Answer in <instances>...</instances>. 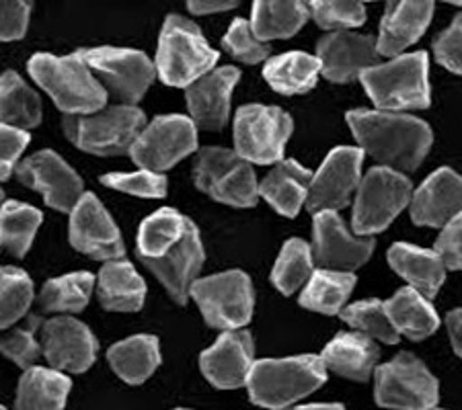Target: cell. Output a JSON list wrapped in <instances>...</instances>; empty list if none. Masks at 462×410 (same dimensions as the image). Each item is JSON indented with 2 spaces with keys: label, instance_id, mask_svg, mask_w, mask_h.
Wrapping results in <instances>:
<instances>
[{
  "label": "cell",
  "instance_id": "8",
  "mask_svg": "<svg viewBox=\"0 0 462 410\" xmlns=\"http://www.w3.org/2000/svg\"><path fill=\"white\" fill-rule=\"evenodd\" d=\"M413 185L405 175L386 167L370 169L357 187L354 204V232L378 234L411 204Z\"/></svg>",
  "mask_w": 462,
  "mask_h": 410
},
{
  "label": "cell",
  "instance_id": "31",
  "mask_svg": "<svg viewBox=\"0 0 462 410\" xmlns=\"http://www.w3.org/2000/svg\"><path fill=\"white\" fill-rule=\"evenodd\" d=\"M393 326L399 334L411 341H423L434 334L439 326V318L428 297H423L413 287H403L384 302Z\"/></svg>",
  "mask_w": 462,
  "mask_h": 410
},
{
  "label": "cell",
  "instance_id": "9",
  "mask_svg": "<svg viewBox=\"0 0 462 410\" xmlns=\"http://www.w3.org/2000/svg\"><path fill=\"white\" fill-rule=\"evenodd\" d=\"M189 297L202 310L206 323L225 333L249 324L255 304L249 275L238 269L198 279Z\"/></svg>",
  "mask_w": 462,
  "mask_h": 410
},
{
  "label": "cell",
  "instance_id": "42",
  "mask_svg": "<svg viewBox=\"0 0 462 410\" xmlns=\"http://www.w3.org/2000/svg\"><path fill=\"white\" fill-rule=\"evenodd\" d=\"M42 326L40 316H29L27 323L19 328H13L0 337V353L9 357L13 363H17L21 369H32L37 357L42 353V342H37L35 334L37 328Z\"/></svg>",
  "mask_w": 462,
  "mask_h": 410
},
{
  "label": "cell",
  "instance_id": "14",
  "mask_svg": "<svg viewBox=\"0 0 462 410\" xmlns=\"http://www.w3.org/2000/svg\"><path fill=\"white\" fill-rule=\"evenodd\" d=\"M362 148L339 146L327 154L325 162L312 177L307 207L310 214L337 212L346 207L362 181Z\"/></svg>",
  "mask_w": 462,
  "mask_h": 410
},
{
  "label": "cell",
  "instance_id": "55",
  "mask_svg": "<svg viewBox=\"0 0 462 410\" xmlns=\"http://www.w3.org/2000/svg\"><path fill=\"white\" fill-rule=\"evenodd\" d=\"M0 410H6V408H5V406H0Z\"/></svg>",
  "mask_w": 462,
  "mask_h": 410
},
{
  "label": "cell",
  "instance_id": "47",
  "mask_svg": "<svg viewBox=\"0 0 462 410\" xmlns=\"http://www.w3.org/2000/svg\"><path fill=\"white\" fill-rule=\"evenodd\" d=\"M434 54L444 68L462 74V13L454 17L452 25L434 40Z\"/></svg>",
  "mask_w": 462,
  "mask_h": 410
},
{
  "label": "cell",
  "instance_id": "53",
  "mask_svg": "<svg viewBox=\"0 0 462 410\" xmlns=\"http://www.w3.org/2000/svg\"><path fill=\"white\" fill-rule=\"evenodd\" d=\"M0 205H3V189H0Z\"/></svg>",
  "mask_w": 462,
  "mask_h": 410
},
{
  "label": "cell",
  "instance_id": "39",
  "mask_svg": "<svg viewBox=\"0 0 462 410\" xmlns=\"http://www.w3.org/2000/svg\"><path fill=\"white\" fill-rule=\"evenodd\" d=\"M312 251L300 238H290L275 260L272 281L284 296H292L312 275Z\"/></svg>",
  "mask_w": 462,
  "mask_h": 410
},
{
  "label": "cell",
  "instance_id": "22",
  "mask_svg": "<svg viewBox=\"0 0 462 410\" xmlns=\"http://www.w3.org/2000/svg\"><path fill=\"white\" fill-rule=\"evenodd\" d=\"M241 72L233 66H225L185 88L191 122L202 130H222L228 123L230 96L236 87Z\"/></svg>",
  "mask_w": 462,
  "mask_h": 410
},
{
  "label": "cell",
  "instance_id": "20",
  "mask_svg": "<svg viewBox=\"0 0 462 410\" xmlns=\"http://www.w3.org/2000/svg\"><path fill=\"white\" fill-rule=\"evenodd\" d=\"M253 337L247 331H226L210 349L199 355V368L212 386L220 390H235L247 386L253 369Z\"/></svg>",
  "mask_w": 462,
  "mask_h": 410
},
{
  "label": "cell",
  "instance_id": "28",
  "mask_svg": "<svg viewBox=\"0 0 462 410\" xmlns=\"http://www.w3.org/2000/svg\"><path fill=\"white\" fill-rule=\"evenodd\" d=\"M99 302L111 312H138L146 300V283L128 260H109L97 279Z\"/></svg>",
  "mask_w": 462,
  "mask_h": 410
},
{
  "label": "cell",
  "instance_id": "35",
  "mask_svg": "<svg viewBox=\"0 0 462 410\" xmlns=\"http://www.w3.org/2000/svg\"><path fill=\"white\" fill-rule=\"evenodd\" d=\"M356 286L354 273H341L329 269L312 271L307 287L300 294V305L319 314H341L347 297L352 296Z\"/></svg>",
  "mask_w": 462,
  "mask_h": 410
},
{
  "label": "cell",
  "instance_id": "17",
  "mask_svg": "<svg viewBox=\"0 0 462 410\" xmlns=\"http://www.w3.org/2000/svg\"><path fill=\"white\" fill-rule=\"evenodd\" d=\"M42 353L51 369L83 374L95 363L97 339L77 318H51L42 326Z\"/></svg>",
  "mask_w": 462,
  "mask_h": 410
},
{
  "label": "cell",
  "instance_id": "41",
  "mask_svg": "<svg viewBox=\"0 0 462 410\" xmlns=\"http://www.w3.org/2000/svg\"><path fill=\"white\" fill-rule=\"evenodd\" d=\"M341 320H346L349 326H354L357 333L368 339H378L386 342V345L399 342L397 328L393 326L386 305L380 300H364L347 305L341 312Z\"/></svg>",
  "mask_w": 462,
  "mask_h": 410
},
{
  "label": "cell",
  "instance_id": "21",
  "mask_svg": "<svg viewBox=\"0 0 462 410\" xmlns=\"http://www.w3.org/2000/svg\"><path fill=\"white\" fill-rule=\"evenodd\" d=\"M206 260L202 236L196 223L189 220L188 232L181 238L173 251L167 252L161 259H144L143 263L151 269L156 279L162 283L169 296L177 304H185L189 297L193 283L198 281V275L202 271Z\"/></svg>",
  "mask_w": 462,
  "mask_h": 410
},
{
  "label": "cell",
  "instance_id": "2",
  "mask_svg": "<svg viewBox=\"0 0 462 410\" xmlns=\"http://www.w3.org/2000/svg\"><path fill=\"white\" fill-rule=\"evenodd\" d=\"M32 78L46 91L66 115H91L106 109L107 91L91 68L72 56L35 54L27 64Z\"/></svg>",
  "mask_w": 462,
  "mask_h": 410
},
{
  "label": "cell",
  "instance_id": "37",
  "mask_svg": "<svg viewBox=\"0 0 462 410\" xmlns=\"http://www.w3.org/2000/svg\"><path fill=\"white\" fill-rule=\"evenodd\" d=\"M43 215L33 205L5 201L0 205V246L14 257H25L42 226Z\"/></svg>",
  "mask_w": 462,
  "mask_h": 410
},
{
  "label": "cell",
  "instance_id": "34",
  "mask_svg": "<svg viewBox=\"0 0 462 410\" xmlns=\"http://www.w3.org/2000/svg\"><path fill=\"white\" fill-rule=\"evenodd\" d=\"M310 17V6L304 3H273L257 0L253 5L251 27L261 41L286 40L302 29Z\"/></svg>",
  "mask_w": 462,
  "mask_h": 410
},
{
  "label": "cell",
  "instance_id": "18",
  "mask_svg": "<svg viewBox=\"0 0 462 410\" xmlns=\"http://www.w3.org/2000/svg\"><path fill=\"white\" fill-rule=\"evenodd\" d=\"M312 232H315L312 259L320 269L349 273L366 263L374 251L372 238H354L347 232L337 212L317 214Z\"/></svg>",
  "mask_w": 462,
  "mask_h": 410
},
{
  "label": "cell",
  "instance_id": "32",
  "mask_svg": "<svg viewBox=\"0 0 462 410\" xmlns=\"http://www.w3.org/2000/svg\"><path fill=\"white\" fill-rule=\"evenodd\" d=\"M320 74L319 58L304 51H288V54L267 59L263 78L275 93L280 95H304L315 88Z\"/></svg>",
  "mask_w": 462,
  "mask_h": 410
},
{
  "label": "cell",
  "instance_id": "46",
  "mask_svg": "<svg viewBox=\"0 0 462 410\" xmlns=\"http://www.w3.org/2000/svg\"><path fill=\"white\" fill-rule=\"evenodd\" d=\"M29 132L0 123V181H6L19 167L21 154L29 146Z\"/></svg>",
  "mask_w": 462,
  "mask_h": 410
},
{
  "label": "cell",
  "instance_id": "26",
  "mask_svg": "<svg viewBox=\"0 0 462 410\" xmlns=\"http://www.w3.org/2000/svg\"><path fill=\"white\" fill-rule=\"evenodd\" d=\"M389 263L397 275L409 281V286L428 300L436 297L446 279V267L442 259L436 255V251L397 242L389 251Z\"/></svg>",
  "mask_w": 462,
  "mask_h": 410
},
{
  "label": "cell",
  "instance_id": "24",
  "mask_svg": "<svg viewBox=\"0 0 462 410\" xmlns=\"http://www.w3.org/2000/svg\"><path fill=\"white\" fill-rule=\"evenodd\" d=\"M431 17H434V3L399 0V3L386 5L376 41L378 54L399 56L426 33Z\"/></svg>",
  "mask_w": 462,
  "mask_h": 410
},
{
  "label": "cell",
  "instance_id": "3",
  "mask_svg": "<svg viewBox=\"0 0 462 410\" xmlns=\"http://www.w3.org/2000/svg\"><path fill=\"white\" fill-rule=\"evenodd\" d=\"M327 379L320 357L300 355L286 360H261L253 363L247 379L249 396L257 406L282 410L310 396Z\"/></svg>",
  "mask_w": 462,
  "mask_h": 410
},
{
  "label": "cell",
  "instance_id": "25",
  "mask_svg": "<svg viewBox=\"0 0 462 410\" xmlns=\"http://www.w3.org/2000/svg\"><path fill=\"white\" fill-rule=\"evenodd\" d=\"M312 183V173L296 160H282L259 183V197H263L275 212L296 218L300 207L307 204Z\"/></svg>",
  "mask_w": 462,
  "mask_h": 410
},
{
  "label": "cell",
  "instance_id": "44",
  "mask_svg": "<svg viewBox=\"0 0 462 410\" xmlns=\"http://www.w3.org/2000/svg\"><path fill=\"white\" fill-rule=\"evenodd\" d=\"M312 19L319 27L331 29V32H347L349 27H360L366 21V9L362 3H327L315 0L310 3Z\"/></svg>",
  "mask_w": 462,
  "mask_h": 410
},
{
  "label": "cell",
  "instance_id": "33",
  "mask_svg": "<svg viewBox=\"0 0 462 410\" xmlns=\"http://www.w3.org/2000/svg\"><path fill=\"white\" fill-rule=\"evenodd\" d=\"M0 122L25 132L42 123L40 95L13 70L0 77Z\"/></svg>",
  "mask_w": 462,
  "mask_h": 410
},
{
  "label": "cell",
  "instance_id": "11",
  "mask_svg": "<svg viewBox=\"0 0 462 410\" xmlns=\"http://www.w3.org/2000/svg\"><path fill=\"white\" fill-rule=\"evenodd\" d=\"M77 54L95 72L107 95L132 107L143 99L156 77V66L138 50L88 48Z\"/></svg>",
  "mask_w": 462,
  "mask_h": 410
},
{
  "label": "cell",
  "instance_id": "50",
  "mask_svg": "<svg viewBox=\"0 0 462 410\" xmlns=\"http://www.w3.org/2000/svg\"><path fill=\"white\" fill-rule=\"evenodd\" d=\"M446 326H448V334L454 347V353H457L462 360V308L452 310L448 316H446Z\"/></svg>",
  "mask_w": 462,
  "mask_h": 410
},
{
  "label": "cell",
  "instance_id": "12",
  "mask_svg": "<svg viewBox=\"0 0 462 410\" xmlns=\"http://www.w3.org/2000/svg\"><path fill=\"white\" fill-rule=\"evenodd\" d=\"M374 382V398L380 406L430 410L438 405V379L411 353H401L376 368Z\"/></svg>",
  "mask_w": 462,
  "mask_h": 410
},
{
  "label": "cell",
  "instance_id": "13",
  "mask_svg": "<svg viewBox=\"0 0 462 410\" xmlns=\"http://www.w3.org/2000/svg\"><path fill=\"white\" fill-rule=\"evenodd\" d=\"M198 150V128L191 117H154L130 148L132 160L143 170L162 173Z\"/></svg>",
  "mask_w": 462,
  "mask_h": 410
},
{
  "label": "cell",
  "instance_id": "6",
  "mask_svg": "<svg viewBox=\"0 0 462 410\" xmlns=\"http://www.w3.org/2000/svg\"><path fill=\"white\" fill-rule=\"evenodd\" d=\"M146 115L138 107L114 105L91 115H66L64 133L74 146L95 156H117L130 152L140 132L146 128Z\"/></svg>",
  "mask_w": 462,
  "mask_h": 410
},
{
  "label": "cell",
  "instance_id": "19",
  "mask_svg": "<svg viewBox=\"0 0 462 410\" xmlns=\"http://www.w3.org/2000/svg\"><path fill=\"white\" fill-rule=\"evenodd\" d=\"M376 40L352 32H333L317 46L320 74L331 82H352L360 74L378 66Z\"/></svg>",
  "mask_w": 462,
  "mask_h": 410
},
{
  "label": "cell",
  "instance_id": "40",
  "mask_svg": "<svg viewBox=\"0 0 462 410\" xmlns=\"http://www.w3.org/2000/svg\"><path fill=\"white\" fill-rule=\"evenodd\" d=\"M33 304V283L17 267H0V328H9L27 314Z\"/></svg>",
  "mask_w": 462,
  "mask_h": 410
},
{
  "label": "cell",
  "instance_id": "27",
  "mask_svg": "<svg viewBox=\"0 0 462 410\" xmlns=\"http://www.w3.org/2000/svg\"><path fill=\"white\" fill-rule=\"evenodd\" d=\"M380 351L376 342L360 333H339L323 349L325 368L354 382H366L374 371Z\"/></svg>",
  "mask_w": 462,
  "mask_h": 410
},
{
  "label": "cell",
  "instance_id": "16",
  "mask_svg": "<svg viewBox=\"0 0 462 410\" xmlns=\"http://www.w3.org/2000/svg\"><path fill=\"white\" fill-rule=\"evenodd\" d=\"M70 242L95 260H119L125 255L124 238L116 222L93 193H85L70 212Z\"/></svg>",
  "mask_w": 462,
  "mask_h": 410
},
{
  "label": "cell",
  "instance_id": "1",
  "mask_svg": "<svg viewBox=\"0 0 462 410\" xmlns=\"http://www.w3.org/2000/svg\"><path fill=\"white\" fill-rule=\"evenodd\" d=\"M346 119L362 150L386 169L415 170L431 148L430 125L413 115L356 109Z\"/></svg>",
  "mask_w": 462,
  "mask_h": 410
},
{
  "label": "cell",
  "instance_id": "23",
  "mask_svg": "<svg viewBox=\"0 0 462 410\" xmlns=\"http://www.w3.org/2000/svg\"><path fill=\"white\" fill-rule=\"evenodd\" d=\"M462 214V177L452 169H438L411 199V220L417 226L439 228Z\"/></svg>",
  "mask_w": 462,
  "mask_h": 410
},
{
  "label": "cell",
  "instance_id": "38",
  "mask_svg": "<svg viewBox=\"0 0 462 410\" xmlns=\"http://www.w3.org/2000/svg\"><path fill=\"white\" fill-rule=\"evenodd\" d=\"M95 278L87 271L62 275V278L46 281L40 294L43 312H83L93 294Z\"/></svg>",
  "mask_w": 462,
  "mask_h": 410
},
{
  "label": "cell",
  "instance_id": "15",
  "mask_svg": "<svg viewBox=\"0 0 462 410\" xmlns=\"http://www.w3.org/2000/svg\"><path fill=\"white\" fill-rule=\"evenodd\" d=\"M14 173L25 187L40 191L46 204L58 212L70 214L85 196L83 178L54 150L35 152L19 162Z\"/></svg>",
  "mask_w": 462,
  "mask_h": 410
},
{
  "label": "cell",
  "instance_id": "4",
  "mask_svg": "<svg viewBox=\"0 0 462 410\" xmlns=\"http://www.w3.org/2000/svg\"><path fill=\"white\" fill-rule=\"evenodd\" d=\"M218 51L210 48L193 21L181 14H169L159 37L156 74L169 87L188 88L214 72Z\"/></svg>",
  "mask_w": 462,
  "mask_h": 410
},
{
  "label": "cell",
  "instance_id": "43",
  "mask_svg": "<svg viewBox=\"0 0 462 410\" xmlns=\"http://www.w3.org/2000/svg\"><path fill=\"white\" fill-rule=\"evenodd\" d=\"M101 183L109 189L146 199L165 197L169 189V181L165 175L151 173V170L143 169H140L138 173H107L101 177Z\"/></svg>",
  "mask_w": 462,
  "mask_h": 410
},
{
  "label": "cell",
  "instance_id": "30",
  "mask_svg": "<svg viewBox=\"0 0 462 410\" xmlns=\"http://www.w3.org/2000/svg\"><path fill=\"white\" fill-rule=\"evenodd\" d=\"M70 378L62 371L33 368L23 371L17 386V410H62L70 394Z\"/></svg>",
  "mask_w": 462,
  "mask_h": 410
},
{
  "label": "cell",
  "instance_id": "48",
  "mask_svg": "<svg viewBox=\"0 0 462 410\" xmlns=\"http://www.w3.org/2000/svg\"><path fill=\"white\" fill-rule=\"evenodd\" d=\"M32 5L23 0L0 3V41L21 40L27 33Z\"/></svg>",
  "mask_w": 462,
  "mask_h": 410
},
{
  "label": "cell",
  "instance_id": "56",
  "mask_svg": "<svg viewBox=\"0 0 462 410\" xmlns=\"http://www.w3.org/2000/svg\"><path fill=\"white\" fill-rule=\"evenodd\" d=\"M177 410H185V408H177Z\"/></svg>",
  "mask_w": 462,
  "mask_h": 410
},
{
  "label": "cell",
  "instance_id": "36",
  "mask_svg": "<svg viewBox=\"0 0 462 410\" xmlns=\"http://www.w3.org/2000/svg\"><path fill=\"white\" fill-rule=\"evenodd\" d=\"M188 223L189 218L171 207H162L148 215L138 230V257L143 260L165 257L181 242V238L188 232Z\"/></svg>",
  "mask_w": 462,
  "mask_h": 410
},
{
  "label": "cell",
  "instance_id": "10",
  "mask_svg": "<svg viewBox=\"0 0 462 410\" xmlns=\"http://www.w3.org/2000/svg\"><path fill=\"white\" fill-rule=\"evenodd\" d=\"M292 132V117L284 109L245 105L235 115V152L255 164L282 162Z\"/></svg>",
  "mask_w": 462,
  "mask_h": 410
},
{
  "label": "cell",
  "instance_id": "5",
  "mask_svg": "<svg viewBox=\"0 0 462 410\" xmlns=\"http://www.w3.org/2000/svg\"><path fill=\"white\" fill-rule=\"evenodd\" d=\"M360 80L378 111L426 109L430 107L428 54L397 56L391 62L378 64L360 74Z\"/></svg>",
  "mask_w": 462,
  "mask_h": 410
},
{
  "label": "cell",
  "instance_id": "45",
  "mask_svg": "<svg viewBox=\"0 0 462 410\" xmlns=\"http://www.w3.org/2000/svg\"><path fill=\"white\" fill-rule=\"evenodd\" d=\"M222 46H225L230 56L241 59L245 64H259L270 56V46L257 40L251 23L245 19L233 21L226 35L222 37Z\"/></svg>",
  "mask_w": 462,
  "mask_h": 410
},
{
  "label": "cell",
  "instance_id": "49",
  "mask_svg": "<svg viewBox=\"0 0 462 410\" xmlns=\"http://www.w3.org/2000/svg\"><path fill=\"white\" fill-rule=\"evenodd\" d=\"M434 251L442 259L446 269H462V214L446 223Z\"/></svg>",
  "mask_w": 462,
  "mask_h": 410
},
{
  "label": "cell",
  "instance_id": "54",
  "mask_svg": "<svg viewBox=\"0 0 462 410\" xmlns=\"http://www.w3.org/2000/svg\"><path fill=\"white\" fill-rule=\"evenodd\" d=\"M430 410H442V408H430Z\"/></svg>",
  "mask_w": 462,
  "mask_h": 410
},
{
  "label": "cell",
  "instance_id": "7",
  "mask_svg": "<svg viewBox=\"0 0 462 410\" xmlns=\"http://www.w3.org/2000/svg\"><path fill=\"white\" fill-rule=\"evenodd\" d=\"M193 181L206 196L233 207H255L259 185L251 162L226 148L208 146L198 152Z\"/></svg>",
  "mask_w": 462,
  "mask_h": 410
},
{
  "label": "cell",
  "instance_id": "29",
  "mask_svg": "<svg viewBox=\"0 0 462 410\" xmlns=\"http://www.w3.org/2000/svg\"><path fill=\"white\" fill-rule=\"evenodd\" d=\"M109 365L130 386L144 384L161 365L159 339L152 334H136L109 347Z\"/></svg>",
  "mask_w": 462,
  "mask_h": 410
},
{
  "label": "cell",
  "instance_id": "52",
  "mask_svg": "<svg viewBox=\"0 0 462 410\" xmlns=\"http://www.w3.org/2000/svg\"><path fill=\"white\" fill-rule=\"evenodd\" d=\"M288 410H346L341 405H304V406H292Z\"/></svg>",
  "mask_w": 462,
  "mask_h": 410
},
{
  "label": "cell",
  "instance_id": "51",
  "mask_svg": "<svg viewBox=\"0 0 462 410\" xmlns=\"http://www.w3.org/2000/svg\"><path fill=\"white\" fill-rule=\"evenodd\" d=\"M238 3H206V0H189L188 9L193 14H212V13H222V11H230L236 9Z\"/></svg>",
  "mask_w": 462,
  "mask_h": 410
}]
</instances>
